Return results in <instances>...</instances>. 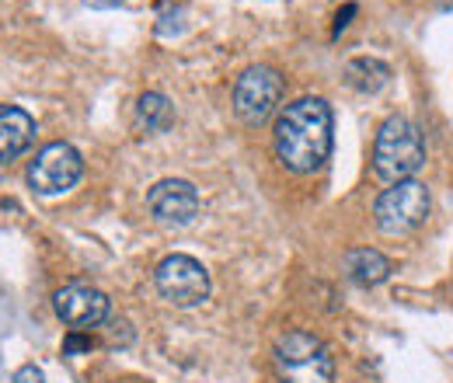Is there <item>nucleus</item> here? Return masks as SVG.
<instances>
[{
    "instance_id": "1",
    "label": "nucleus",
    "mask_w": 453,
    "mask_h": 383,
    "mask_svg": "<svg viewBox=\"0 0 453 383\" xmlns=\"http://www.w3.org/2000/svg\"><path fill=\"white\" fill-rule=\"evenodd\" d=\"M332 105L325 98H296L289 102L273 133L276 157L283 161L293 174H311L332 157Z\"/></svg>"
},
{
    "instance_id": "2",
    "label": "nucleus",
    "mask_w": 453,
    "mask_h": 383,
    "mask_svg": "<svg viewBox=\"0 0 453 383\" xmlns=\"http://www.w3.org/2000/svg\"><path fill=\"white\" fill-rule=\"evenodd\" d=\"M280 383H335V356L314 331H286L273 349Z\"/></svg>"
},
{
    "instance_id": "3",
    "label": "nucleus",
    "mask_w": 453,
    "mask_h": 383,
    "mask_svg": "<svg viewBox=\"0 0 453 383\" xmlns=\"http://www.w3.org/2000/svg\"><path fill=\"white\" fill-rule=\"evenodd\" d=\"M426 165V140L418 133V126L404 115H391L377 140H373V171L384 181H404L415 178V171Z\"/></svg>"
},
{
    "instance_id": "4",
    "label": "nucleus",
    "mask_w": 453,
    "mask_h": 383,
    "mask_svg": "<svg viewBox=\"0 0 453 383\" xmlns=\"http://www.w3.org/2000/svg\"><path fill=\"white\" fill-rule=\"evenodd\" d=\"M429 210H433L429 185L418 178H404V181H395L391 188L380 192V199L373 206V223L388 237H404L426 223Z\"/></svg>"
},
{
    "instance_id": "5",
    "label": "nucleus",
    "mask_w": 453,
    "mask_h": 383,
    "mask_svg": "<svg viewBox=\"0 0 453 383\" xmlns=\"http://www.w3.org/2000/svg\"><path fill=\"white\" fill-rule=\"evenodd\" d=\"M283 95H286V80L280 70L262 66V63L258 66H248L237 77V84H234V111H237L241 122L262 126V122H269L276 115Z\"/></svg>"
},
{
    "instance_id": "6",
    "label": "nucleus",
    "mask_w": 453,
    "mask_h": 383,
    "mask_svg": "<svg viewBox=\"0 0 453 383\" xmlns=\"http://www.w3.org/2000/svg\"><path fill=\"white\" fill-rule=\"evenodd\" d=\"M154 286L174 307H199L210 296V272L192 255H168L154 269Z\"/></svg>"
},
{
    "instance_id": "7",
    "label": "nucleus",
    "mask_w": 453,
    "mask_h": 383,
    "mask_svg": "<svg viewBox=\"0 0 453 383\" xmlns=\"http://www.w3.org/2000/svg\"><path fill=\"white\" fill-rule=\"evenodd\" d=\"M81 174H84V161H81L77 147H70V143H50L28 165V185L39 195H63V192H70L81 181Z\"/></svg>"
},
{
    "instance_id": "8",
    "label": "nucleus",
    "mask_w": 453,
    "mask_h": 383,
    "mask_svg": "<svg viewBox=\"0 0 453 383\" xmlns=\"http://www.w3.org/2000/svg\"><path fill=\"white\" fill-rule=\"evenodd\" d=\"M53 307H57L59 321L70 331H91L98 325L109 321V296L95 286H84V282H70L63 286L57 296H53Z\"/></svg>"
},
{
    "instance_id": "9",
    "label": "nucleus",
    "mask_w": 453,
    "mask_h": 383,
    "mask_svg": "<svg viewBox=\"0 0 453 383\" xmlns=\"http://www.w3.org/2000/svg\"><path fill=\"white\" fill-rule=\"evenodd\" d=\"M147 210L161 226H188L199 213V192L185 178H165L147 192Z\"/></svg>"
},
{
    "instance_id": "10",
    "label": "nucleus",
    "mask_w": 453,
    "mask_h": 383,
    "mask_svg": "<svg viewBox=\"0 0 453 383\" xmlns=\"http://www.w3.org/2000/svg\"><path fill=\"white\" fill-rule=\"evenodd\" d=\"M35 143V119L18 105H0V167L18 161Z\"/></svg>"
},
{
    "instance_id": "11",
    "label": "nucleus",
    "mask_w": 453,
    "mask_h": 383,
    "mask_svg": "<svg viewBox=\"0 0 453 383\" xmlns=\"http://www.w3.org/2000/svg\"><path fill=\"white\" fill-rule=\"evenodd\" d=\"M342 265H345V275L356 286H380L391 275V262L373 248H352Z\"/></svg>"
},
{
    "instance_id": "12",
    "label": "nucleus",
    "mask_w": 453,
    "mask_h": 383,
    "mask_svg": "<svg viewBox=\"0 0 453 383\" xmlns=\"http://www.w3.org/2000/svg\"><path fill=\"white\" fill-rule=\"evenodd\" d=\"M388 80H391V66L384 59L359 56V59H349L345 63V84L356 88L359 95H377Z\"/></svg>"
},
{
    "instance_id": "13",
    "label": "nucleus",
    "mask_w": 453,
    "mask_h": 383,
    "mask_svg": "<svg viewBox=\"0 0 453 383\" xmlns=\"http://www.w3.org/2000/svg\"><path fill=\"white\" fill-rule=\"evenodd\" d=\"M171 122H174V105L165 95L147 91L136 102V129L140 133H165V129H171Z\"/></svg>"
},
{
    "instance_id": "14",
    "label": "nucleus",
    "mask_w": 453,
    "mask_h": 383,
    "mask_svg": "<svg viewBox=\"0 0 453 383\" xmlns=\"http://www.w3.org/2000/svg\"><path fill=\"white\" fill-rule=\"evenodd\" d=\"M109 341H112V345H129V341H133L129 321H112V325H109Z\"/></svg>"
},
{
    "instance_id": "15",
    "label": "nucleus",
    "mask_w": 453,
    "mask_h": 383,
    "mask_svg": "<svg viewBox=\"0 0 453 383\" xmlns=\"http://www.w3.org/2000/svg\"><path fill=\"white\" fill-rule=\"evenodd\" d=\"M91 345H95V341H91V338H84V334H81V331H73V334H70V338H66V345H63V352H66V356H70V352H88V349H91Z\"/></svg>"
},
{
    "instance_id": "16",
    "label": "nucleus",
    "mask_w": 453,
    "mask_h": 383,
    "mask_svg": "<svg viewBox=\"0 0 453 383\" xmlns=\"http://www.w3.org/2000/svg\"><path fill=\"white\" fill-rule=\"evenodd\" d=\"M14 383H46V377H42L39 366H21V370L14 373Z\"/></svg>"
},
{
    "instance_id": "17",
    "label": "nucleus",
    "mask_w": 453,
    "mask_h": 383,
    "mask_svg": "<svg viewBox=\"0 0 453 383\" xmlns=\"http://www.w3.org/2000/svg\"><path fill=\"white\" fill-rule=\"evenodd\" d=\"M352 14H356V4H349L345 11H339V21H335V32H342V28L349 25V18H352Z\"/></svg>"
},
{
    "instance_id": "18",
    "label": "nucleus",
    "mask_w": 453,
    "mask_h": 383,
    "mask_svg": "<svg viewBox=\"0 0 453 383\" xmlns=\"http://www.w3.org/2000/svg\"><path fill=\"white\" fill-rule=\"evenodd\" d=\"M88 7H98V11H109V7H122L126 0H84Z\"/></svg>"
}]
</instances>
